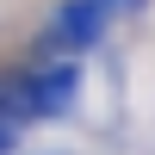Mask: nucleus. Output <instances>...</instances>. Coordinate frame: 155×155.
Listing matches in <instances>:
<instances>
[{
	"label": "nucleus",
	"mask_w": 155,
	"mask_h": 155,
	"mask_svg": "<svg viewBox=\"0 0 155 155\" xmlns=\"http://www.w3.org/2000/svg\"><path fill=\"white\" fill-rule=\"evenodd\" d=\"M12 149H19V124H6V118H0V155H12Z\"/></svg>",
	"instance_id": "7ed1b4c3"
},
{
	"label": "nucleus",
	"mask_w": 155,
	"mask_h": 155,
	"mask_svg": "<svg viewBox=\"0 0 155 155\" xmlns=\"http://www.w3.org/2000/svg\"><path fill=\"white\" fill-rule=\"evenodd\" d=\"M112 12H118V0H68V6H56V37L74 44V50H87V44H99Z\"/></svg>",
	"instance_id": "f257e3e1"
},
{
	"label": "nucleus",
	"mask_w": 155,
	"mask_h": 155,
	"mask_svg": "<svg viewBox=\"0 0 155 155\" xmlns=\"http://www.w3.org/2000/svg\"><path fill=\"white\" fill-rule=\"evenodd\" d=\"M68 99H74V62H50L25 81V112L31 118H56Z\"/></svg>",
	"instance_id": "f03ea898"
}]
</instances>
